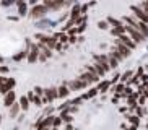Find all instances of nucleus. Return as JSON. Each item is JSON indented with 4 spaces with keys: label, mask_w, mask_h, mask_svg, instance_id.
I'll return each instance as SVG.
<instances>
[{
    "label": "nucleus",
    "mask_w": 148,
    "mask_h": 130,
    "mask_svg": "<svg viewBox=\"0 0 148 130\" xmlns=\"http://www.w3.org/2000/svg\"><path fill=\"white\" fill-rule=\"evenodd\" d=\"M147 3H148V2H147Z\"/></svg>",
    "instance_id": "nucleus-40"
},
{
    "label": "nucleus",
    "mask_w": 148,
    "mask_h": 130,
    "mask_svg": "<svg viewBox=\"0 0 148 130\" xmlns=\"http://www.w3.org/2000/svg\"><path fill=\"white\" fill-rule=\"evenodd\" d=\"M18 7V16H25V15H29V10H28V3L23 2V0H18L16 2Z\"/></svg>",
    "instance_id": "nucleus-10"
},
{
    "label": "nucleus",
    "mask_w": 148,
    "mask_h": 130,
    "mask_svg": "<svg viewBox=\"0 0 148 130\" xmlns=\"http://www.w3.org/2000/svg\"><path fill=\"white\" fill-rule=\"evenodd\" d=\"M18 104H20V107H21V111H25V112H26L28 109H29V104H31V101L28 99L26 96H21V98L18 99Z\"/></svg>",
    "instance_id": "nucleus-15"
},
{
    "label": "nucleus",
    "mask_w": 148,
    "mask_h": 130,
    "mask_svg": "<svg viewBox=\"0 0 148 130\" xmlns=\"http://www.w3.org/2000/svg\"><path fill=\"white\" fill-rule=\"evenodd\" d=\"M69 15H70V20H72V21H77L80 16H83V15H82V5L75 3L73 7H72V10H70Z\"/></svg>",
    "instance_id": "nucleus-8"
},
{
    "label": "nucleus",
    "mask_w": 148,
    "mask_h": 130,
    "mask_svg": "<svg viewBox=\"0 0 148 130\" xmlns=\"http://www.w3.org/2000/svg\"><path fill=\"white\" fill-rule=\"evenodd\" d=\"M54 119H56V116H47L42 119V124L41 125L46 127V129H51V127H54Z\"/></svg>",
    "instance_id": "nucleus-18"
},
{
    "label": "nucleus",
    "mask_w": 148,
    "mask_h": 130,
    "mask_svg": "<svg viewBox=\"0 0 148 130\" xmlns=\"http://www.w3.org/2000/svg\"><path fill=\"white\" fill-rule=\"evenodd\" d=\"M132 8V12H134V15H135V18H138L142 23H145V25H148V15L143 12V10L140 8L138 5H132L130 7Z\"/></svg>",
    "instance_id": "nucleus-4"
},
{
    "label": "nucleus",
    "mask_w": 148,
    "mask_h": 130,
    "mask_svg": "<svg viewBox=\"0 0 148 130\" xmlns=\"http://www.w3.org/2000/svg\"><path fill=\"white\" fill-rule=\"evenodd\" d=\"M69 42H72V44H73V42H77V36H72V38L69 36Z\"/></svg>",
    "instance_id": "nucleus-34"
},
{
    "label": "nucleus",
    "mask_w": 148,
    "mask_h": 130,
    "mask_svg": "<svg viewBox=\"0 0 148 130\" xmlns=\"http://www.w3.org/2000/svg\"><path fill=\"white\" fill-rule=\"evenodd\" d=\"M16 86V80L13 77H7V81H5V88L8 91H13V88Z\"/></svg>",
    "instance_id": "nucleus-19"
},
{
    "label": "nucleus",
    "mask_w": 148,
    "mask_h": 130,
    "mask_svg": "<svg viewBox=\"0 0 148 130\" xmlns=\"http://www.w3.org/2000/svg\"><path fill=\"white\" fill-rule=\"evenodd\" d=\"M44 5L47 7L49 10H60L62 7H65V5H69V3H65V2H62V0H44Z\"/></svg>",
    "instance_id": "nucleus-5"
},
{
    "label": "nucleus",
    "mask_w": 148,
    "mask_h": 130,
    "mask_svg": "<svg viewBox=\"0 0 148 130\" xmlns=\"http://www.w3.org/2000/svg\"><path fill=\"white\" fill-rule=\"evenodd\" d=\"M109 86H111V81H109V80H103V81L98 83L96 90L99 91V93H106V91L109 90Z\"/></svg>",
    "instance_id": "nucleus-17"
},
{
    "label": "nucleus",
    "mask_w": 148,
    "mask_h": 130,
    "mask_svg": "<svg viewBox=\"0 0 148 130\" xmlns=\"http://www.w3.org/2000/svg\"><path fill=\"white\" fill-rule=\"evenodd\" d=\"M60 125H62V119H60V116H59V117L56 116V119H54V129H59Z\"/></svg>",
    "instance_id": "nucleus-28"
},
{
    "label": "nucleus",
    "mask_w": 148,
    "mask_h": 130,
    "mask_svg": "<svg viewBox=\"0 0 148 130\" xmlns=\"http://www.w3.org/2000/svg\"><path fill=\"white\" fill-rule=\"evenodd\" d=\"M124 33H125V26H119V28H112V29H111V34L117 36V38L124 36Z\"/></svg>",
    "instance_id": "nucleus-21"
},
{
    "label": "nucleus",
    "mask_w": 148,
    "mask_h": 130,
    "mask_svg": "<svg viewBox=\"0 0 148 130\" xmlns=\"http://www.w3.org/2000/svg\"><path fill=\"white\" fill-rule=\"evenodd\" d=\"M2 117H3V116H2V114H0V125H2V120H3V119H2Z\"/></svg>",
    "instance_id": "nucleus-39"
},
{
    "label": "nucleus",
    "mask_w": 148,
    "mask_h": 130,
    "mask_svg": "<svg viewBox=\"0 0 148 130\" xmlns=\"http://www.w3.org/2000/svg\"><path fill=\"white\" fill-rule=\"evenodd\" d=\"M20 111H21V107H20V104H18V101H16V103L8 109V117L10 119H16L18 114H20Z\"/></svg>",
    "instance_id": "nucleus-13"
},
{
    "label": "nucleus",
    "mask_w": 148,
    "mask_h": 130,
    "mask_svg": "<svg viewBox=\"0 0 148 130\" xmlns=\"http://www.w3.org/2000/svg\"><path fill=\"white\" fill-rule=\"evenodd\" d=\"M116 47H117V51L121 52V55L124 57V59L130 55V49H129V47H125V46H124V44H122L121 41H119V39H116Z\"/></svg>",
    "instance_id": "nucleus-11"
},
{
    "label": "nucleus",
    "mask_w": 148,
    "mask_h": 130,
    "mask_svg": "<svg viewBox=\"0 0 148 130\" xmlns=\"http://www.w3.org/2000/svg\"><path fill=\"white\" fill-rule=\"evenodd\" d=\"M5 81H7V77H0V86L5 85Z\"/></svg>",
    "instance_id": "nucleus-35"
},
{
    "label": "nucleus",
    "mask_w": 148,
    "mask_h": 130,
    "mask_svg": "<svg viewBox=\"0 0 148 130\" xmlns=\"http://www.w3.org/2000/svg\"><path fill=\"white\" fill-rule=\"evenodd\" d=\"M99 93V91L96 90V88H91V90L88 91V93H85V94H82V99H91L93 96H96Z\"/></svg>",
    "instance_id": "nucleus-23"
},
{
    "label": "nucleus",
    "mask_w": 148,
    "mask_h": 130,
    "mask_svg": "<svg viewBox=\"0 0 148 130\" xmlns=\"http://www.w3.org/2000/svg\"><path fill=\"white\" fill-rule=\"evenodd\" d=\"M33 103H34V106H42V98H39V96H34Z\"/></svg>",
    "instance_id": "nucleus-30"
},
{
    "label": "nucleus",
    "mask_w": 148,
    "mask_h": 130,
    "mask_svg": "<svg viewBox=\"0 0 148 130\" xmlns=\"http://www.w3.org/2000/svg\"><path fill=\"white\" fill-rule=\"evenodd\" d=\"M65 130H75V129H73V127H72V124H69V125L65 127Z\"/></svg>",
    "instance_id": "nucleus-37"
},
{
    "label": "nucleus",
    "mask_w": 148,
    "mask_h": 130,
    "mask_svg": "<svg viewBox=\"0 0 148 130\" xmlns=\"http://www.w3.org/2000/svg\"><path fill=\"white\" fill-rule=\"evenodd\" d=\"M3 62H5V59L3 57H0V64H3Z\"/></svg>",
    "instance_id": "nucleus-38"
},
{
    "label": "nucleus",
    "mask_w": 148,
    "mask_h": 130,
    "mask_svg": "<svg viewBox=\"0 0 148 130\" xmlns=\"http://www.w3.org/2000/svg\"><path fill=\"white\" fill-rule=\"evenodd\" d=\"M135 29L138 31V33L143 36V38H148V25H145V23L138 21V23H137V26H135Z\"/></svg>",
    "instance_id": "nucleus-14"
},
{
    "label": "nucleus",
    "mask_w": 148,
    "mask_h": 130,
    "mask_svg": "<svg viewBox=\"0 0 148 130\" xmlns=\"http://www.w3.org/2000/svg\"><path fill=\"white\" fill-rule=\"evenodd\" d=\"M52 112H54V106H47V107H44V112H42V117L52 116Z\"/></svg>",
    "instance_id": "nucleus-26"
},
{
    "label": "nucleus",
    "mask_w": 148,
    "mask_h": 130,
    "mask_svg": "<svg viewBox=\"0 0 148 130\" xmlns=\"http://www.w3.org/2000/svg\"><path fill=\"white\" fill-rule=\"evenodd\" d=\"M129 120H130L134 125H137V124H138V117H137V116H130V117H129Z\"/></svg>",
    "instance_id": "nucleus-31"
},
{
    "label": "nucleus",
    "mask_w": 148,
    "mask_h": 130,
    "mask_svg": "<svg viewBox=\"0 0 148 130\" xmlns=\"http://www.w3.org/2000/svg\"><path fill=\"white\" fill-rule=\"evenodd\" d=\"M33 91H34V94H36V96L42 98V96H44V91H46V90H42L41 86H34V90H33Z\"/></svg>",
    "instance_id": "nucleus-27"
},
{
    "label": "nucleus",
    "mask_w": 148,
    "mask_h": 130,
    "mask_svg": "<svg viewBox=\"0 0 148 130\" xmlns=\"http://www.w3.org/2000/svg\"><path fill=\"white\" fill-rule=\"evenodd\" d=\"M39 60H41V62H46V60H47V57H46V55H42V54H41V55H39Z\"/></svg>",
    "instance_id": "nucleus-36"
},
{
    "label": "nucleus",
    "mask_w": 148,
    "mask_h": 130,
    "mask_svg": "<svg viewBox=\"0 0 148 130\" xmlns=\"http://www.w3.org/2000/svg\"><path fill=\"white\" fill-rule=\"evenodd\" d=\"M12 3H13V2H5V0H3V2H2L0 5H2V7H10Z\"/></svg>",
    "instance_id": "nucleus-33"
},
{
    "label": "nucleus",
    "mask_w": 148,
    "mask_h": 130,
    "mask_svg": "<svg viewBox=\"0 0 148 130\" xmlns=\"http://www.w3.org/2000/svg\"><path fill=\"white\" fill-rule=\"evenodd\" d=\"M98 28H99V29H108L109 23L108 21H98Z\"/></svg>",
    "instance_id": "nucleus-29"
},
{
    "label": "nucleus",
    "mask_w": 148,
    "mask_h": 130,
    "mask_svg": "<svg viewBox=\"0 0 148 130\" xmlns=\"http://www.w3.org/2000/svg\"><path fill=\"white\" fill-rule=\"evenodd\" d=\"M23 59H28V51H26V49L13 55V60H15V62H20V60H23Z\"/></svg>",
    "instance_id": "nucleus-22"
},
{
    "label": "nucleus",
    "mask_w": 148,
    "mask_h": 130,
    "mask_svg": "<svg viewBox=\"0 0 148 130\" xmlns=\"http://www.w3.org/2000/svg\"><path fill=\"white\" fill-rule=\"evenodd\" d=\"M39 55H41V52H39V49H38V44H33L31 49H29V52H28L26 60L29 62V64H34V62L39 60Z\"/></svg>",
    "instance_id": "nucleus-3"
},
{
    "label": "nucleus",
    "mask_w": 148,
    "mask_h": 130,
    "mask_svg": "<svg viewBox=\"0 0 148 130\" xmlns=\"http://www.w3.org/2000/svg\"><path fill=\"white\" fill-rule=\"evenodd\" d=\"M57 91H59V98H60V99H64V98H67V96L70 94V90H69V86H67L65 83L57 88Z\"/></svg>",
    "instance_id": "nucleus-16"
},
{
    "label": "nucleus",
    "mask_w": 148,
    "mask_h": 130,
    "mask_svg": "<svg viewBox=\"0 0 148 130\" xmlns=\"http://www.w3.org/2000/svg\"><path fill=\"white\" fill-rule=\"evenodd\" d=\"M130 77H132V72H125V73L122 75V81H127Z\"/></svg>",
    "instance_id": "nucleus-32"
},
{
    "label": "nucleus",
    "mask_w": 148,
    "mask_h": 130,
    "mask_svg": "<svg viewBox=\"0 0 148 130\" xmlns=\"http://www.w3.org/2000/svg\"><path fill=\"white\" fill-rule=\"evenodd\" d=\"M65 85L69 86L70 91H80V90H83V88H86V85H85L82 80H78V78H73L72 81L65 83Z\"/></svg>",
    "instance_id": "nucleus-6"
},
{
    "label": "nucleus",
    "mask_w": 148,
    "mask_h": 130,
    "mask_svg": "<svg viewBox=\"0 0 148 130\" xmlns=\"http://www.w3.org/2000/svg\"><path fill=\"white\" fill-rule=\"evenodd\" d=\"M124 26H125V31H127V33H129V34H130V39H132V41H134L135 44L142 42V41H143V39H145L143 36H142V34H140V33H138V31L135 29L134 26H130V25H124Z\"/></svg>",
    "instance_id": "nucleus-2"
},
{
    "label": "nucleus",
    "mask_w": 148,
    "mask_h": 130,
    "mask_svg": "<svg viewBox=\"0 0 148 130\" xmlns=\"http://www.w3.org/2000/svg\"><path fill=\"white\" fill-rule=\"evenodd\" d=\"M117 39L121 41L122 44H124V46H125V47L130 49V51H132V49H135V46H137V44H135L134 41L130 39V36H125V34H124V36H121V38H117Z\"/></svg>",
    "instance_id": "nucleus-12"
},
{
    "label": "nucleus",
    "mask_w": 148,
    "mask_h": 130,
    "mask_svg": "<svg viewBox=\"0 0 148 130\" xmlns=\"http://www.w3.org/2000/svg\"><path fill=\"white\" fill-rule=\"evenodd\" d=\"M60 119H62V122H65L67 125L72 124V120H73V117H72V114H70L69 111H64V112L60 114Z\"/></svg>",
    "instance_id": "nucleus-20"
},
{
    "label": "nucleus",
    "mask_w": 148,
    "mask_h": 130,
    "mask_svg": "<svg viewBox=\"0 0 148 130\" xmlns=\"http://www.w3.org/2000/svg\"><path fill=\"white\" fill-rule=\"evenodd\" d=\"M108 60H109V67H111V68H117L119 67V60L116 57H112L111 54H108Z\"/></svg>",
    "instance_id": "nucleus-24"
},
{
    "label": "nucleus",
    "mask_w": 148,
    "mask_h": 130,
    "mask_svg": "<svg viewBox=\"0 0 148 130\" xmlns=\"http://www.w3.org/2000/svg\"><path fill=\"white\" fill-rule=\"evenodd\" d=\"M15 103H16V93H15V91H8V93L3 96V106L10 109Z\"/></svg>",
    "instance_id": "nucleus-7"
},
{
    "label": "nucleus",
    "mask_w": 148,
    "mask_h": 130,
    "mask_svg": "<svg viewBox=\"0 0 148 130\" xmlns=\"http://www.w3.org/2000/svg\"><path fill=\"white\" fill-rule=\"evenodd\" d=\"M44 96L47 98L49 104H51V103H54V101L59 98V91H57V88H47V90L44 91Z\"/></svg>",
    "instance_id": "nucleus-9"
},
{
    "label": "nucleus",
    "mask_w": 148,
    "mask_h": 130,
    "mask_svg": "<svg viewBox=\"0 0 148 130\" xmlns=\"http://www.w3.org/2000/svg\"><path fill=\"white\" fill-rule=\"evenodd\" d=\"M106 21H108L109 25H112L114 28H119V26H124V25H122V21H119V20H116V18H112V16H109L108 20H106Z\"/></svg>",
    "instance_id": "nucleus-25"
},
{
    "label": "nucleus",
    "mask_w": 148,
    "mask_h": 130,
    "mask_svg": "<svg viewBox=\"0 0 148 130\" xmlns=\"http://www.w3.org/2000/svg\"><path fill=\"white\" fill-rule=\"evenodd\" d=\"M47 12H49V8L44 3H38V5H34V7H31L28 16H29L31 20H41V18H44L47 15Z\"/></svg>",
    "instance_id": "nucleus-1"
}]
</instances>
